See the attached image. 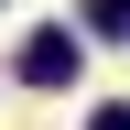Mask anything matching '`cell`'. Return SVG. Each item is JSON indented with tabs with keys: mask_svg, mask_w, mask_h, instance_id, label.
I'll return each mask as SVG.
<instances>
[{
	"mask_svg": "<svg viewBox=\"0 0 130 130\" xmlns=\"http://www.w3.org/2000/svg\"><path fill=\"white\" fill-rule=\"evenodd\" d=\"M22 87H76V32H32L22 43Z\"/></svg>",
	"mask_w": 130,
	"mask_h": 130,
	"instance_id": "cell-1",
	"label": "cell"
},
{
	"mask_svg": "<svg viewBox=\"0 0 130 130\" xmlns=\"http://www.w3.org/2000/svg\"><path fill=\"white\" fill-rule=\"evenodd\" d=\"M87 32H108V43H130V0H87Z\"/></svg>",
	"mask_w": 130,
	"mask_h": 130,
	"instance_id": "cell-2",
	"label": "cell"
},
{
	"mask_svg": "<svg viewBox=\"0 0 130 130\" xmlns=\"http://www.w3.org/2000/svg\"><path fill=\"white\" fill-rule=\"evenodd\" d=\"M87 130H130V108H98V119H87Z\"/></svg>",
	"mask_w": 130,
	"mask_h": 130,
	"instance_id": "cell-3",
	"label": "cell"
}]
</instances>
